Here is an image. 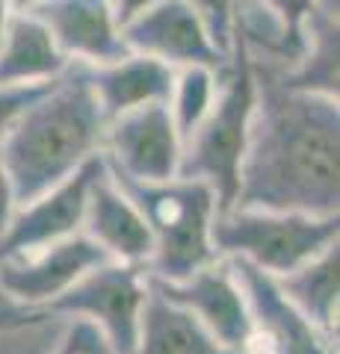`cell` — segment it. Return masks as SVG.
<instances>
[{
    "mask_svg": "<svg viewBox=\"0 0 340 354\" xmlns=\"http://www.w3.org/2000/svg\"><path fill=\"white\" fill-rule=\"evenodd\" d=\"M263 3L272 6L276 12H281L296 27L302 24V18L308 15V9H311V0H263Z\"/></svg>",
    "mask_w": 340,
    "mask_h": 354,
    "instance_id": "4316f807",
    "label": "cell"
},
{
    "mask_svg": "<svg viewBox=\"0 0 340 354\" xmlns=\"http://www.w3.org/2000/svg\"><path fill=\"white\" fill-rule=\"evenodd\" d=\"M53 354H116V351L98 334V328H92L89 322H80V319H69V328H65Z\"/></svg>",
    "mask_w": 340,
    "mask_h": 354,
    "instance_id": "cb8c5ba5",
    "label": "cell"
},
{
    "mask_svg": "<svg viewBox=\"0 0 340 354\" xmlns=\"http://www.w3.org/2000/svg\"><path fill=\"white\" fill-rule=\"evenodd\" d=\"M101 263H107V254L86 234H74L45 248L0 257V286L21 307L51 310Z\"/></svg>",
    "mask_w": 340,
    "mask_h": 354,
    "instance_id": "ba28073f",
    "label": "cell"
},
{
    "mask_svg": "<svg viewBox=\"0 0 340 354\" xmlns=\"http://www.w3.org/2000/svg\"><path fill=\"white\" fill-rule=\"evenodd\" d=\"M299 59L278 80L302 92L340 97V12L308 9L299 24Z\"/></svg>",
    "mask_w": 340,
    "mask_h": 354,
    "instance_id": "e0dca14e",
    "label": "cell"
},
{
    "mask_svg": "<svg viewBox=\"0 0 340 354\" xmlns=\"http://www.w3.org/2000/svg\"><path fill=\"white\" fill-rule=\"evenodd\" d=\"M122 36L127 50L160 59L175 71L190 68V65L219 68L228 59V53L216 44L211 27L184 0H160L148 12L127 21Z\"/></svg>",
    "mask_w": 340,
    "mask_h": 354,
    "instance_id": "8fae6325",
    "label": "cell"
},
{
    "mask_svg": "<svg viewBox=\"0 0 340 354\" xmlns=\"http://www.w3.org/2000/svg\"><path fill=\"white\" fill-rule=\"evenodd\" d=\"M104 160L98 157L69 180L51 186L42 195L30 198V201L18 204L12 221L0 236V257L6 254H24L62 242L74 234H83V218L86 204H89V192L98 171H101Z\"/></svg>",
    "mask_w": 340,
    "mask_h": 354,
    "instance_id": "7c38bea8",
    "label": "cell"
},
{
    "mask_svg": "<svg viewBox=\"0 0 340 354\" xmlns=\"http://www.w3.org/2000/svg\"><path fill=\"white\" fill-rule=\"evenodd\" d=\"M83 71L107 121L125 113H134V109H142V106L166 104L172 92V80H175V68L134 50H127L125 57H118L113 62L83 68Z\"/></svg>",
    "mask_w": 340,
    "mask_h": 354,
    "instance_id": "9a60e30c",
    "label": "cell"
},
{
    "mask_svg": "<svg viewBox=\"0 0 340 354\" xmlns=\"http://www.w3.org/2000/svg\"><path fill=\"white\" fill-rule=\"evenodd\" d=\"M51 83L45 86H12V83H0V142L9 136V130L18 124V118L27 113L30 104L45 92Z\"/></svg>",
    "mask_w": 340,
    "mask_h": 354,
    "instance_id": "7402d4cb",
    "label": "cell"
},
{
    "mask_svg": "<svg viewBox=\"0 0 340 354\" xmlns=\"http://www.w3.org/2000/svg\"><path fill=\"white\" fill-rule=\"evenodd\" d=\"M228 260V257H225ZM243 286L251 334L243 354H337V339L316 328L290 304L276 278L263 274L243 260H228Z\"/></svg>",
    "mask_w": 340,
    "mask_h": 354,
    "instance_id": "9c48e42d",
    "label": "cell"
},
{
    "mask_svg": "<svg viewBox=\"0 0 340 354\" xmlns=\"http://www.w3.org/2000/svg\"><path fill=\"white\" fill-rule=\"evenodd\" d=\"M15 209H18L15 183H12L9 169H6V162H3V151H0V236H3V230L9 227V221H12Z\"/></svg>",
    "mask_w": 340,
    "mask_h": 354,
    "instance_id": "d4e9b609",
    "label": "cell"
},
{
    "mask_svg": "<svg viewBox=\"0 0 340 354\" xmlns=\"http://www.w3.org/2000/svg\"><path fill=\"white\" fill-rule=\"evenodd\" d=\"M33 15L48 27L71 65L95 68L127 53L122 24L109 0H45Z\"/></svg>",
    "mask_w": 340,
    "mask_h": 354,
    "instance_id": "4fadbf2b",
    "label": "cell"
},
{
    "mask_svg": "<svg viewBox=\"0 0 340 354\" xmlns=\"http://www.w3.org/2000/svg\"><path fill=\"white\" fill-rule=\"evenodd\" d=\"M6 3L12 12H33V9H39L45 0H6Z\"/></svg>",
    "mask_w": 340,
    "mask_h": 354,
    "instance_id": "f1b7e54d",
    "label": "cell"
},
{
    "mask_svg": "<svg viewBox=\"0 0 340 354\" xmlns=\"http://www.w3.org/2000/svg\"><path fill=\"white\" fill-rule=\"evenodd\" d=\"M83 234L107 254V260L125 266H145L148 269L151 251H154L148 225L142 218L139 207L134 204V198L107 171V165H101V171L92 183Z\"/></svg>",
    "mask_w": 340,
    "mask_h": 354,
    "instance_id": "5bb4252c",
    "label": "cell"
},
{
    "mask_svg": "<svg viewBox=\"0 0 340 354\" xmlns=\"http://www.w3.org/2000/svg\"><path fill=\"white\" fill-rule=\"evenodd\" d=\"M281 292L305 319L337 339V307H340V242L316 254L299 269L276 278Z\"/></svg>",
    "mask_w": 340,
    "mask_h": 354,
    "instance_id": "d6986e66",
    "label": "cell"
},
{
    "mask_svg": "<svg viewBox=\"0 0 340 354\" xmlns=\"http://www.w3.org/2000/svg\"><path fill=\"white\" fill-rule=\"evenodd\" d=\"M202 15V21L211 27L216 44L225 53H231V27H234V0H184Z\"/></svg>",
    "mask_w": 340,
    "mask_h": 354,
    "instance_id": "603a6c76",
    "label": "cell"
},
{
    "mask_svg": "<svg viewBox=\"0 0 340 354\" xmlns=\"http://www.w3.org/2000/svg\"><path fill=\"white\" fill-rule=\"evenodd\" d=\"M255 71V68H251ZM258 77V101L231 207L340 213V97Z\"/></svg>",
    "mask_w": 340,
    "mask_h": 354,
    "instance_id": "6da1fadb",
    "label": "cell"
},
{
    "mask_svg": "<svg viewBox=\"0 0 340 354\" xmlns=\"http://www.w3.org/2000/svg\"><path fill=\"white\" fill-rule=\"evenodd\" d=\"M154 286L172 304L186 310L213 339L234 354H243L255 328H251L243 286L225 257H216L181 281H154Z\"/></svg>",
    "mask_w": 340,
    "mask_h": 354,
    "instance_id": "30bf717a",
    "label": "cell"
},
{
    "mask_svg": "<svg viewBox=\"0 0 340 354\" xmlns=\"http://www.w3.org/2000/svg\"><path fill=\"white\" fill-rule=\"evenodd\" d=\"M30 313H33L30 307H21L18 301H12V298L3 292V286H0V328H3V325H12V322H18V319L30 316Z\"/></svg>",
    "mask_w": 340,
    "mask_h": 354,
    "instance_id": "83f0119b",
    "label": "cell"
},
{
    "mask_svg": "<svg viewBox=\"0 0 340 354\" xmlns=\"http://www.w3.org/2000/svg\"><path fill=\"white\" fill-rule=\"evenodd\" d=\"M219 80H222V65H219V68H211V65H190V68L175 71L166 109L184 139L190 136L213 109L216 95H219Z\"/></svg>",
    "mask_w": 340,
    "mask_h": 354,
    "instance_id": "ffe728a7",
    "label": "cell"
},
{
    "mask_svg": "<svg viewBox=\"0 0 340 354\" xmlns=\"http://www.w3.org/2000/svg\"><path fill=\"white\" fill-rule=\"evenodd\" d=\"M101 157L107 169L127 180H172L181 177L184 136L175 127L166 104L142 106L107 121Z\"/></svg>",
    "mask_w": 340,
    "mask_h": 354,
    "instance_id": "52a82bcc",
    "label": "cell"
},
{
    "mask_svg": "<svg viewBox=\"0 0 340 354\" xmlns=\"http://www.w3.org/2000/svg\"><path fill=\"white\" fill-rule=\"evenodd\" d=\"M130 354H234L213 339L195 319L172 304L151 281V295L142 310L136 346Z\"/></svg>",
    "mask_w": 340,
    "mask_h": 354,
    "instance_id": "ac0fdd59",
    "label": "cell"
},
{
    "mask_svg": "<svg viewBox=\"0 0 340 354\" xmlns=\"http://www.w3.org/2000/svg\"><path fill=\"white\" fill-rule=\"evenodd\" d=\"M71 68L48 27L33 12H12L0 36V83L45 86Z\"/></svg>",
    "mask_w": 340,
    "mask_h": 354,
    "instance_id": "2e32d148",
    "label": "cell"
},
{
    "mask_svg": "<svg viewBox=\"0 0 340 354\" xmlns=\"http://www.w3.org/2000/svg\"><path fill=\"white\" fill-rule=\"evenodd\" d=\"M9 15H12V9H9L6 0H0V36H3V30H6V21Z\"/></svg>",
    "mask_w": 340,
    "mask_h": 354,
    "instance_id": "f546056e",
    "label": "cell"
},
{
    "mask_svg": "<svg viewBox=\"0 0 340 354\" xmlns=\"http://www.w3.org/2000/svg\"><path fill=\"white\" fill-rule=\"evenodd\" d=\"M154 3H160V0H109V6H113V12L118 18V24H127V21H134L136 15L148 12Z\"/></svg>",
    "mask_w": 340,
    "mask_h": 354,
    "instance_id": "484cf974",
    "label": "cell"
},
{
    "mask_svg": "<svg viewBox=\"0 0 340 354\" xmlns=\"http://www.w3.org/2000/svg\"><path fill=\"white\" fill-rule=\"evenodd\" d=\"M258 101V77L249 59L231 48L222 65L219 95L207 118L184 139L181 177L207 183L216 192L222 209H228L237 198L240 165H243L249 124Z\"/></svg>",
    "mask_w": 340,
    "mask_h": 354,
    "instance_id": "5b68a950",
    "label": "cell"
},
{
    "mask_svg": "<svg viewBox=\"0 0 340 354\" xmlns=\"http://www.w3.org/2000/svg\"><path fill=\"white\" fill-rule=\"evenodd\" d=\"M107 171L134 198L148 225L151 245H154L148 260L151 281H181L219 257L213 245V225L222 213V204L207 183L193 177L142 183L127 180L113 169Z\"/></svg>",
    "mask_w": 340,
    "mask_h": 354,
    "instance_id": "3957f363",
    "label": "cell"
},
{
    "mask_svg": "<svg viewBox=\"0 0 340 354\" xmlns=\"http://www.w3.org/2000/svg\"><path fill=\"white\" fill-rule=\"evenodd\" d=\"M104 130L107 118L86 83V71L71 65L30 104L0 142L18 204L95 162L101 157Z\"/></svg>",
    "mask_w": 340,
    "mask_h": 354,
    "instance_id": "7a4b0ae2",
    "label": "cell"
},
{
    "mask_svg": "<svg viewBox=\"0 0 340 354\" xmlns=\"http://www.w3.org/2000/svg\"><path fill=\"white\" fill-rule=\"evenodd\" d=\"M151 295L145 266L107 260L71 286L51 310L65 319H80L98 328L116 354H130L136 346L142 310Z\"/></svg>",
    "mask_w": 340,
    "mask_h": 354,
    "instance_id": "8992f818",
    "label": "cell"
},
{
    "mask_svg": "<svg viewBox=\"0 0 340 354\" xmlns=\"http://www.w3.org/2000/svg\"><path fill=\"white\" fill-rule=\"evenodd\" d=\"M65 328V316L53 310H33L30 316L0 328V354H53Z\"/></svg>",
    "mask_w": 340,
    "mask_h": 354,
    "instance_id": "44dd1931",
    "label": "cell"
},
{
    "mask_svg": "<svg viewBox=\"0 0 340 354\" xmlns=\"http://www.w3.org/2000/svg\"><path fill=\"white\" fill-rule=\"evenodd\" d=\"M337 242L340 213L314 216L296 209L228 207L216 216L213 225V245L219 257L243 260L269 278H284Z\"/></svg>",
    "mask_w": 340,
    "mask_h": 354,
    "instance_id": "277c9868",
    "label": "cell"
}]
</instances>
